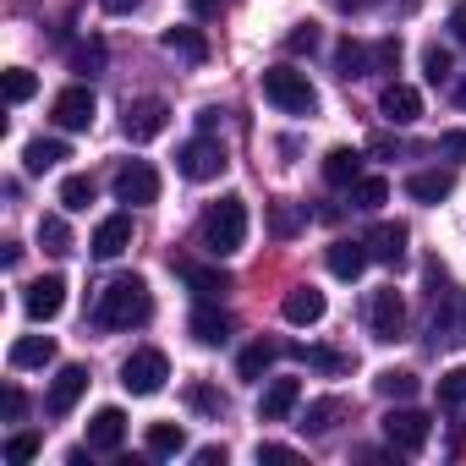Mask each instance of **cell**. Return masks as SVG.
<instances>
[{
  "instance_id": "1",
  "label": "cell",
  "mask_w": 466,
  "mask_h": 466,
  "mask_svg": "<svg viewBox=\"0 0 466 466\" xmlns=\"http://www.w3.org/2000/svg\"><path fill=\"white\" fill-rule=\"evenodd\" d=\"M154 319V291L143 275H121L99 291V324L105 329H137Z\"/></svg>"
},
{
  "instance_id": "2",
  "label": "cell",
  "mask_w": 466,
  "mask_h": 466,
  "mask_svg": "<svg viewBox=\"0 0 466 466\" xmlns=\"http://www.w3.org/2000/svg\"><path fill=\"white\" fill-rule=\"evenodd\" d=\"M198 237H203V248H208L214 258H230V253L248 242V203H242V198H219V203H208V214H203V225H198Z\"/></svg>"
},
{
  "instance_id": "3",
  "label": "cell",
  "mask_w": 466,
  "mask_h": 466,
  "mask_svg": "<svg viewBox=\"0 0 466 466\" xmlns=\"http://www.w3.org/2000/svg\"><path fill=\"white\" fill-rule=\"evenodd\" d=\"M428 346H433V351H461V346H466V291H455V286H439V291H433Z\"/></svg>"
},
{
  "instance_id": "4",
  "label": "cell",
  "mask_w": 466,
  "mask_h": 466,
  "mask_svg": "<svg viewBox=\"0 0 466 466\" xmlns=\"http://www.w3.org/2000/svg\"><path fill=\"white\" fill-rule=\"evenodd\" d=\"M264 99H269L275 110H286V116H313V110H319V88H313L308 72H297V66H269V72H264Z\"/></svg>"
},
{
  "instance_id": "5",
  "label": "cell",
  "mask_w": 466,
  "mask_h": 466,
  "mask_svg": "<svg viewBox=\"0 0 466 466\" xmlns=\"http://www.w3.org/2000/svg\"><path fill=\"white\" fill-rule=\"evenodd\" d=\"M225 165H230V159H225V143L208 137V132L192 137V143H181V154H176V170H181L187 181H219Z\"/></svg>"
},
{
  "instance_id": "6",
  "label": "cell",
  "mask_w": 466,
  "mask_h": 466,
  "mask_svg": "<svg viewBox=\"0 0 466 466\" xmlns=\"http://www.w3.org/2000/svg\"><path fill=\"white\" fill-rule=\"evenodd\" d=\"M165 379H170V362H165V351H154V346H143V351H132V357L121 362L127 395H159Z\"/></svg>"
},
{
  "instance_id": "7",
  "label": "cell",
  "mask_w": 466,
  "mask_h": 466,
  "mask_svg": "<svg viewBox=\"0 0 466 466\" xmlns=\"http://www.w3.org/2000/svg\"><path fill=\"white\" fill-rule=\"evenodd\" d=\"M428 433H433L428 411H417V406H406V400H395V411L384 417V439H390V450H400V455H417V450L428 444Z\"/></svg>"
},
{
  "instance_id": "8",
  "label": "cell",
  "mask_w": 466,
  "mask_h": 466,
  "mask_svg": "<svg viewBox=\"0 0 466 466\" xmlns=\"http://www.w3.org/2000/svg\"><path fill=\"white\" fill-rule=\"evenodd\" d=\"M94 110H99V99H94V88H61L56 94V105H50V121L61 127V132H88L94 127Z\"/></svg>"
},
{
  "instance_id": "9",
  "label": "cell",
  "mask_w": 466,
  "mask_h": 466,
  "mask_svg": "<svg viewBox=\"0 0 466 466\" xmlns=\"http://www.w3.org/2000/svg\"><path fill=\"white\" fill-rule=\"evenodd\" d=\"M165 127H170V105H165V99H132L127 116H121L127 143H154Z\"/></svg>"
},
{
  "instance_id": "10",
  "label": "cell",
  "mask_w": 466,
  "mask_h": 466,
  "mask_svg": "<svg viewBox=\"0 0 466 466\" xmlns=\"http://www.w3.org/2000/svg\"><path fill=\"white\" fill-rule=\"evenodd\" d=\"M368 329H373V340H400V329H406V302H400L395 286L373 291V302H368Z\"/></svg>"
},
{
  "instance_id": "11",
  "label": "cell",
  "mask_w": 466,
  "mask_h": 466,
  "mask_svg": "<svg viewBox=\"0 0 466 466\" xmlns=\"http://www.w3.org/2000/svg\"><path fill=\"white\" fill-rule=\"evenodd\" d=\"M23 308H28V319H34V324L61 319V308H66V280H61V275H39V280L23 291Z\"/></svg>"
},
{
  "instance_id": "12",
  "label": "cell",
  "mask_w": 466,
  "mask_h": 466,
  "mask_svg": "<svg viewBox=\"0 0 466 466\" xmlns=\"http://www.w3.org/2000/svg\"><path fill=\"white\" fill-rule=\"evenodd\" d=\"M83 390H88V368L83 362H66L56 379H50V395H45V411L50 417H66L77 400H83Z\"/></svg>"
},
{
  "instance_id": "13",
  "label": "cell",
  "mask_w": 466,
  "mask_h": 466,
  "mask_svg": "<svg viewBox=\"0 0 466 466\" xmlns=\"http://www.w3.org/2000/svg\"><path fill=\"white\" fill-rule=\"evenodd\" d=\"M116 198L121 203H154L159 198V176H154V165H143V159H132V165H121L116 170Z\"/></svg>"
},
{
  "instance_id": "14",
  "label": "cell",
  "mask_w": 466,
  "mask_h": 466,
  "mask_svg": "<svg viewBox=\"0 0 466 466\" xmlns=\"http://www.w3.org/2000/svg\"><path fill=\"white\" fill-rule=\"evenodd\" d=\"M362 242H368V253H373L379 264L400 269V264H406V242H411V237H406V225H395V219H379V225L368 230Z\"/></svg>"
},
{
  "instance_id": "15",
  "label": "cell",
  "mask_w": 466,
  "mask_h": 466,
  "mask_svg": "<svg viewBox=\"0 0 466 466\" xmlns=\"http://www.w3.org/2000/svg\"><path fill=\"white\" fill-rule=\"evenodd\" d=\"M379 116H384L390 127H411V121L422 116V94H417L411 83H390V88L379 94Z\"/></svg>"
},
{
  "instance_id": "16",
  "label": "cell",
  "mask_w": 466,
  "mask_h": 466,
  "mask_svg": "<svg viewBox=\"0 0 466 466\" xmlns=\"http://www.w3.org/2000/svg\"><path fill=\"white\" fill-rule=\"evenodd\" d=\"M121 439H127V411L121 406H99L88 417V450L110 455V450H121Z\"/></svg>"
},
{
  "instance_id": "17",
  "label": "cell",
  "mask_w": 466,
  "mask_h": 466,
  "mask_svg": "<svg viewBox=\"0 0 466 466\" xmlns=\"http://www.w3.org/2000/svg\"><path fill=\"white\" fill-rule=\"evenodd\" d=\"M88 248H94V258H121V253L132 248V214H110V219H99Z\"/></svg>"
},
{
  "instance_id": "18",
  "label": "cell",
  "mask_w": 466,
  "mask_h": 466,
  "mask_svg": "<svg viewBox=\"0 0 466 466\" xmlns=\"http://www.w3.org/2000/svg\"><path fill=\"white\" fill-rule=\"evenodd\" d=\"M302 400V384L297 379H269V390L258 395V422H286Z\"/></svg>"
},
{
  "instance_id": "19",
  "label": "cell",
  "mask_w": 466,
  "mask_h": 466,
  "mask_svg": "<svg viewBox=\"0 0 466 466\" xmlns=\"http://www.w3.org/2000/svg\"><path fill=\"white\" fill-rule=\"evenodd\" d=\"M280 313H286V324L308 329V324H319V319H324V291H313V286H297V291H286Z\"/></svg>"
},
{
  "instance_id": "20",
  "label": "cell",
  "mask_w": 466,
  "mask_h": 466,
  "mask_svg": "<svg viewBox=\"0 0 466 466\" xmlns=\"http://www.w3.org/2000/svg\"><path fill=\"white\" fill-rule=\"evenodd\" d=\"M450 192H455L450 170H417V176H406V198H417V203H444Z\"/></svg>"
},
{
  "instance_id": "21",
  "label": "cell",
  "mask_w": 466,
  "mask_h": 466,
  "mask_svg": "<svg viewBox=\"0 0 466 466\" xmlns=\"http://www.w3.org/2000/svg\"><path fill=\"white\" fill-rule=\"evenodd\" d=\"M368 258H373L368 242H335V248H329V275H335V280H357V275L368 269Z\"/></svg>"
},
{
  "instance_id": "22",
  "label": "cell",
  "mask_w": 466,
  "mask_h": 466,
  "mask_svg": "<svg viewBox=\"0 0 466 466\" xmlns=\"http://www.w3.org/2000/svg\"><path fill=\"white\" fill-rule=\"evenodd\" d=\"M187 329H192L198 346H225V340H230V319H225L219 308H198V313L187 319Z\"/></svg>"
},
{
  "instance_id": "23",
  "label": "cell",
  "mask_w": 466,
  "mask_h": 466,
  "mask_svg": "<svg viewBox=\"0 0 466 466\" xmlns=\"http://www.w3.org/2000/svg\"><path fill=\"white\" fill-rule=\"evenodd\" d=\"M165 50L181 56V61H192V66L208 61V39H203L198 28H165Z\"/></svg>"
},
{
  "instance_id": "24",
  "label": "cell",
  "mask_w": 466,
  "mask_h": 466,
  "mask_svg": "<svg viewBox=\"0 0 466 466\" xmlns=\"http://www.w3.org/2000/svg\"><path fill=\"white\" fill-rule=\"evenodd\" d=\"M335 72H340L346 83L368 77V72H373V50H368V45H357V39H340V50H335Z\"/></svg>"
},
{
  "instance_id": "25",
  "label": "cell",
  "mask_w": 466,
  "mask_h": 466,
  "mask_svg": "<svg viewBox=\"0 0 466 466\" xmlns=\"http://www.w3.org/2000/svg\"><path fill=\"white\" fill-rule=\"evenodd\" d=\"M66 159V143L61 137H34L28 148H23V165H28V176H45V170H56Z\"/></svg>"
},
{
  "instance_id": "26",
  "label": "cell",
  "mask_w": 466,
  "mask_h": 466,
  "mask_svg": "<svg viewBox=\"0 0 466 466\" xmlns=\"http://www.w3.org/2000/svg\"><path fill=\"white\" fill-rule=\"evenodd\" d=\"M357 176H362V154L357 148H329L324 154V181L329 187H351Z\"/></svg>"
},
{
  "instance_id": "27",
  "label": "cell",
  "mask_w": 466,
  "mask_h": 466,
  "mask_svg": "<svg viewBox=\"0 0 466 466\" xmlns=\"http://www.w3.org/2000/svg\"><path fill=\"white\" fill-rule=\"evenodd\" d=\"M56 362V340L50 335H23L12 346V368H50Z\"/></svg>"
},
{
  "instance_id": "28",
  "label": "cell",
  "mask_w": 466,
  "mask_h": 466,
  "mask_svg": "<svg viewBox=\"0 0 466 466\" xmlns=\"http://www.w3.org/2000/svg\"><path fill=\"white\" fill-rule=\"evenodd\" d=\"M181 450H187V428H181V422H148V455L170 461V455H181Z\"/></svg>"
},
{
  "instance_id": "29",
  "label": "cell",
  "mask_w": 466,
  "mask_h": 466,
  "mask_svg": "<svg viewBox=\"0 0 466 466\" xmlns=\"http://www.w3.org/2000/svg\"><path fill=\"white\" fill-rule=\"evenodd\" d=\"M275 357H280V346H275V340H253V346L237 357V373H242V379H264V373L275 368Z\"/></svg>"
},
{
  "instance_id": "30",
  "label": "cell",
  "mask_w": 466,
  "mask_h": 466,
  "mask_svg": "<svg viewBox=\"0 0 466 466\" xmlns=\"http://www.w3.org/2000/svg\"><path fill=\"white\" fill-rule=\"evenodd\" d=\"M340 417H346V400H340V395H324V400H313V406L302 411V428H308V433H329Z\"/></svg>"
},
{
  "instance_id": "31",
  "label": "cell",
  "mask_w": 466,
  "mask_h": 466,
  "mask_svg": "<svg viewBox=\"0 0 466 466\" xmlns=\"http://www.w3.org/2000/svg\"><path fill=\"white\" fill-rule=\"evenodd\" d=\"M181 280H187L198 297H219V291H230V275H225V269H203V264H181Z\"/></svg>"
},
{
  "instance_id": "32",
  "label": "cell",
  "mask_w": 466,
  "mask_h": 466,
  "mask_svg": "<svg viewBox=\"0 0 466 466\" xmlns=\"http://www.w3.org/2000/svg\"><path fill=\"white\" fill-rule=\"evenodd\" d=\"M291 357L308 362V368H319V373H346L351 368V357L346 351H329V346H291Z\"/></svg>"
},
{
  "instance_id": "33",
  "label": "cell",
  "mask_w": 466,
  "mask_h": 466,
  "mask_svg": "<svg viewBox=\"0 0 466 466\" xmlns=\"http://www.w3.org/2000/svg\"><path fill=\"white\" fill-rule=\"evenodd\" d=\"M373 390H379L384 400H411V395H417V373H406V368H384V373L373 379Z\"/></svg>"
},
{
  "instance_id": "34",
  "label": "cell",
  "mask_w": 466,
  "mask_h": 466,
  "mask_svg": "<svg viewBox=\"0 0 466 466\" xmlns=\"http://www.w3.org/2000/svg\"><path fill=\"white\" fill-rule=\"evenodd\" d=\"M351 203L373 214L379 203H390V181H384V176H357V181H351Z\"/></svg>"
},
{
  "instance_id": "35",
  "label": "cell",
  "mask_w": 466,
  "mask_h": 466,
  "mask_svg": "<svg viewBox=\"0 0 466 466\" xmlns=\"http://www.w3.org/2000/svg\"><path fill=\"white\" fill-rule=\"evenodd\" d=\"M39 248H45V253H72V230H66L61 214H45V219H39Z\"/></svg>"
},
{
  "instance_id": "36",
  "label": "cell",
  "mask_w": 466,
  "mask_h": 466,
  "mask_svg": "<svg viewBox=\"0 0 466 466\" xmlns=\"http://www.w3.org/2000/svg\"><path fill=\"white\" fill-rule=\"evenodd\" d=\"M450 72H455V56H450L444 45H428V50H422V77H428V83H450Z\"/></svg>"
},
{
  "instance_id": "37",
  "label": "cell",
  "mask_w": 466,
  "mask_h": 466,
  "mask_svg": "<svg viewBox=\"0 0 466 466\" xmlns=\"http://www.w3.org/2000/svg\"><path fill=\"white\" fill-rule=\"evenodd\" d=\"M88 203H94V176H66V181H61V208L77 214V208H88Z\"/></svg>"
},
{
  "instance_id": "38",
  "label": "cell",
  "mask_w": 466,
  "mask_h": 466,
  "mask_svg": "<svg viewBox=\"0 0 466 466\" xmlns=\"http://www.w3.org/2000/svg\"><path fill=\"white\" fill-rule=\"evenodd\" d=\"M302 219H308V214H302L297 203H275V208H269V230H275V237H297Z\"/></svg>"
},
{
  "instance_id": "39",
  "label": "cell",
  "mask_w": 466,
  "mask_h": 466,
  "mask_svg": "<svg viewBox=\"0 0 466 466\" xmlns=\"http://www.w3.org/2000/svg\"><path fill=\"white\" fill-rule=\"evenodd\" d=\"M439 400H444V406H466V368L439 373Z\"/></svg>"
},
{
  "instance_id": "40",
  "label": "cell",
  "mask_w": 466,
  "mask_h": 466,
  "mask_svg": "<svg viewBox=\"0 0 466 466\" xmlns=\"http://www.w3.org/2000/svg\"><path fill=\"white\" fill-rule=\"evenodd\" d=\"M34 88H39V77H34V72H23V66H12V72H6V99H12V105L34 99Z\"/></svg>"
},
{
  "instance_id": "41",
  "label": "cell",
  "mask_w": 466,
  "mask_h": 466,
  "mask_svg": "<svg viewBox=\"0 0 466 466\" xmlns=\"http://www.w3.org/2000/svg\"><path fill=\"white\" fill-rule=\"evenodd\" d=\"M286 50H291V56H313V50H319V28H313V23H297L291 39H286Z\"/></svg>"
},
{
  "instance_id": "42",
  "label": "cell",
  "mask_w": 466,
  "mask_h": 466,
  "mask_svg": "<svg viewBox=\"0 0 466 466\" xmlns=\"http://www.w3.org/2000/svg\"><path fill=\"white\" fill-rule=\"evenodd\" d=\"M72 66H77V72H99V66H105V45H99V39L77 45V50H72Z\"/></svg>"
},
{
  "instance_id": "43",
  "label": "cell",
  "mask_w": 466,
  "mask_h": 466,
  "mask_svg": "<svg viewBox=\"0 0 466 466\" xmlns=\"http://www.w3.org/2000/svg\"><path fill=\"white\" fill-rule=\"evenodd\" d=\"M400 66V39H379L373 45V72H395Z\"/></svg>"
},
{
  "instance_id": "44",
  "label": "cell",
  "mask_w": 466,
  "mask_h": 466,
  "mask_svg": "<svg viewBox=\"0 0 466 466\" xmlns=\"http://www.w3.org/2000/svg\"><path fill=\"white\" fill-rule=\"evenodd\" d=\"M34 455H39V439H34V433H12V439H6V461L23 466V461H34Z\"/></svg>"
},
{
  "instance_id": "45",
  "label": "cell",
  "mask_w": 466,
  "mask_h": 466,
  "mask_svg": "<svg viewBox=\"0 0 466 466\" xmlns=\"http://www.w3.org/2000/svg\"><path fill=\"white\" fill-rule=\"evenodd\" d=\"M192 406H198V411H214V417H219V411H225V395H214L208 384H192Z\"/></svg>"
},
{
  "instance_id": "46",
  "label": "cell",
  "mask_w": 466,
  "mask_h": 466,
  "mask_svg": "<svg viewBox=\"0 0 466 466\" xmlns=\"http://www.w3.org/2000/svg\"><path fill=\"white\" fill-rule=\"evenodd\" d=\"M373 154H384V159H395V154H411V148H406L400 137H390V132H379V137H373Z\"/></svg>"
},
{
  "instance_id": "47",
  "label": "cell",
  "mask_w": 466,
  "mask_h": 466,
  "mask_svg": "<svg viewBox=\"0 0 466 466\" xmlns=\"http://www.w3.org/2000/svg\"><path fill=\"white\" fill-rule=\"evenodd\" d=\"M439 148H444L450 159H466V132H444V137H439Z\"/></svg>"
},
{
  "instance_id": "48",
  "label": "cell",
  "mask_w": 466,
  "mask_h": 466,
  "mask_svg": "<svg viewBox=\"0 0 466 466\" xmlns=\"http://www.w3.org/2000/svg\"><path fill=\"white\" fill-rule=\"evenodd\" d=\"M258 461H297L291 444H258Z\"/></svg>"
},
{
  "instance_id": "49",
  "label": "cell",
  "mask_w": 466,
  "mask_h": 466,
  "mask_svg": "<svg viewBox=\"0 0 466 466\" xmlns=\"http://www.w3.org/2000/svg\"><path fill=\"white\" fill-rule=\"evenodd\" d=\"M23 411H28V400H23V390H17V384H12V390H6V417H12V422H17V417H23Z\"/></svg>"
},
{
  "instance_id": "50",
  "label": "cell",
  "mask_w": 466,
  "mask_h": 466,
  "mask_svg": "<svg viewBox=\"0 0 466 466\" xmlns=\"http://www.w3.org/2000/svg\"><path fill=\"white\" fill-rule=\"evenodd\" d=\"M198 466H225V444H203L198 450Z\"/></svg>"
},
{
  "instance_id": "51",
  "label": "cell",
  "mask_w": 466,
  "mask_h": 466,
  "mask_svg": "<svg viewBox=\"0 0 466 466\" xmlns=\"http://www.w3.org/2000/svg\"><path fill=\"white\" fill-rule=\"evenodd\" d=\"M450 28H455V39L466 45V0H455V12H450Z\"/></svg>"
},
{
  "instance_id": "52",
  "label": "cell",
  "mask_w": 466,
  "mask_h": 466,
  "mask_svg": "<svg viewBox=\"0 0 466 466\" xmlns=\"http://www.w3.org/2000/svg\"><path fill=\"white\" fill-rule=\"evenodd\" d=\"M137 6H143V0H105L110 17H127V12H137Z\"/></svg>"
},
{
  "instance_id": "53",
  "label": "cell",
  "mask_w": 466,
  "mask_h": 466,
  "mask_svg": "<svg viewBox=\"0 0 466 466\" xmlns=\"http://www.w3.org/2000/svg\"><path fill=\"white\" fill-rule=\"evenodd\" d=\"M340 12H368V6H379V0H335Z\"/></svg>"
},
{
  "instance_id": "54",
  "label": "cell",
  "mask_w": 466,
  "mask_h": 466,
  "mask_svg": "<svg viewBox=\"0 0 466 466\" xmlns=\"http://www.w3.org/2000/svg\"><path fill=\"white\" fill-rule=\"evenodd\" d=\"M192 12H198V17H214V12H219V0H192Z\"/></svg>"
},
{
  "instance_id": "55",
  "label": "cell",
  "mask_w": 466,
  "mask_h": 466,
  "mask_svg": "<svg viewBox=\"0 0 466 466\" xmlns=\"http://www.w3.org/2000/svg\"><path fill=\"white\" fill-rule=\"evenodd\" d=\"M455 105H461V110H466V77H461V83H455Z\"/></svg>"
}]
</instances>
